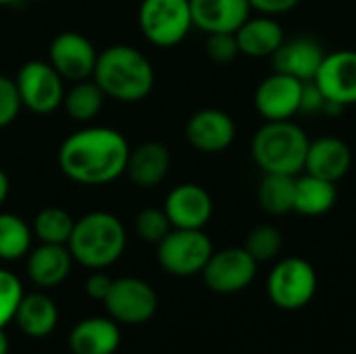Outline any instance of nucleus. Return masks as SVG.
I'll list each match as a JSON object with an SVG mask.
<instances>
[{
	"label": "nucleus",
	"instance_id": "6",
	"mask_svg": "<svg viewBox=\"0 0 356 354\" xmlns=\"http://www.w3.org/2000/svg\"><path fill=\"white\" fill-rule=\"evenodd\" d=\"M156 257L161 267L177 277L202 273L213 250L211 238L202 230H171L159 244Z\"/></svg>",
	"mask_w": 356,
	"mask_h": 354
},
{
	"label": "nucleus",
	"instance_id": "19",
	"mask_svg": "<svg viewBox=\"0 0 356 354\" xmlns=\"http://www.w3.org/2000/svg\"><path fill=\"white\" fill-rule=\"evenodd\" d=\"M240 54L250 58H271L286 40L284 27L275 17H248L236 31Z\"/></svg>",
	"mask_w": 356,
	"mask_h": 354
},
{
	"label": "nucleus",
	"instance_id": "22",
	"mask_svg": "<svg viewBox=\"0 0 356 354\" xmlns=\"http://www.w3.org/2000/svg\"><path fill=\"white\" fill-rule=\"evenodd\" d=\"M121 344V330L111 317H90L79 321L69 334L73 354H115Z\"/></svg>",
	"mask_w": 356,
	"mask_h": 354
},
{
	"label": "nucleus",
	"instance_id": "16",
	"mask_svg": "<svg viewBox=\"0 0 356 354\" xmlns=\"http://www.w3.org/2000/svg\"><path fill=\"white\" fill-rule=\"evenodd\" d=\"M325 54L327 52L315 38L298 35L292 40H284L282 46L273 52L271 63L273 71L277 73H286L300 81H311L315 79Z\"/></svg>",
	"mask_w": 356,
	"mask_h": 354
},
{
	"label": "nucleus",
	"instance_id": "23",
	"mask_svg": "<svg viewBox=\"0 0 356 354\" xmlns=\"http://www.w3.org/2000/svg\"><path fill=\"white\" fill-rule=\"evenodd\" d=\"M13 321L25 336L44 338L54 332L58 323V309L46 294H23Z\"/></svg>",
	"mask_w": 356,
	"mask_h": 354
},
{
	"label": "nucleus",
	"instance_id": "39",
	"mask_svg": "<svg viewBox=\"0 0 356 354\" xmlns=\"http://www.w3.org/2000/svg\"><path fill=\"white\" fill-rule=\"evenodd\" d=\"M21 0H0V6H13V4H19Z\"/></svg>",
	"mask_w": 356,
	"mask_h": 354
},
{
	"label": "nucleus",
	"instance_id": "34",
	"mask_svg": "<svg viewBox=\"0 0 356 354\" xmlns=\"http://www.w3.org/2000/svg\"><path fill=\"white\" fill-rule=\"evenodd\" d=\"M330 100L323 96L319 86L311 79L302 83V94H300V113L305 115H325Z\"/></svg>",
	"mask_w": 356,
	"mask_h": 354
},
{
	"label": "nucleus",
	"instance_id": "29",
	"mask_svg": "<svg viewBox=\"0 0 356 354\" xmlns=\"http://www.w3.org/2000/svg\"><path fill=\"white\" fill-rule=\"evenodd\" d=\"M282 244H284V240H282L280 230L275 225L263 223V225H257L248 234L244 248L248 250V255L257 263H267V261H273L280 255Z\"/></svg>",
	"mask_w": 356,
	"mask_h": 354
},
{
	"label": "nucleus",
	"instance_id": "10",
	"mask_svg": "<svg viewBox=\"0 0 356 354\" xmlns=\"http://www.w3.org/2000/svg\"><path fill=\"white\" fill-rule=\"evenodd\" d=\"M257 267L259 263L246 248H223L211 255L202 269V280L217 294H234L254 282Z\"/></svg>",
	"mask_w": 356,
	"mask_h": 354
},
{
	"label": "nucleus",
	"instance_id": "5",
	"mask_svg": "<svg viewBox=\"0 0 356 354\" xmlns=\"http://www.w3.org/2000/svg\"><path fill=\"white\" fill-rule=\"evenodd\" d=\"M138 23L150 44L159 48L177 46L194 27L190 0H142Z\"/></svg>",
	"mask_w": 356,
	"mask_h": 354
},
{
	"label": "nucleus",
	"instance_id": "18",
	"mask_svg": "<svg viewBox=\"0 0 356 354\" xmlns=\"http://www.w3.org/2000/svg\"><path fill=\"white\" fill-rule=\"evenodd\" d=\"M190 8L194 27L204 33H236L252 10L248 0H190Z\"/></svg>",
	"mask_w": 356,
	"mask_h": 354
},
{
	"label": "nucleus",
	"instance_id": "30",
	"mask_svg": "<svg viewBox=\"0 0 356 354\" xmlns=\"http://www.w3.org/2000/svg\"><path fill=\"white\" fill-rule=\"evenodd\" d=\"M173 230L165 209H144L136 217V232L144 242L159 244Z\"/></svg>",
	"mask_w": 356,
	"mask_h": 354
},
{
	"label": "nucleus",
	"instance_id": "35",
	"mask_svg": "<svg viewBox=\"0 0 356 354\" xmlns=\"http://www.w3.org/2000/svg\"><path fill=\"white\" fill-rule=\"evenodd\" d=\"M111 286H113V280L102 273V269H96L88 280H86V292L92 300H100L104 303V298L108 296L111 292Z\"/></svg>",
	"mask_w": 356,
	"mask_h": 354
},
{
	"label": "nucleus",
	"instance_id": "14",
	"mask_svg": "<svg viewBox=\"0 0 356 354\" xmlns=\"http://www.w3.org/2000/svg\"><path fill=\"white\" fill-rule=\"evenodd\" d=\"M175 230H202L213 217V198L198 184L175 186L163 204Z\"/></svg>",
	"mask_w": 356,
	"mask_h": 354
},
{
	"label": "nucleus",
	"instance_id": "9",
	"mask_svg": "<svg viewBox=\"0 0 356 354\" xmlns=\"http://www.w3.org/2000/svg\"><path fill=\"white\" fill-rule=\"evenodd\" d=\"M108 317L117 323H146L154 317L159 298L150 284L140 277H119L113 280L111 292L104 298Z\"/></svg>",
	"mask_w": 356,
	"mask_h": 354
},
{
	"label": "nucleus",
	"instance_id": "38",
	"mask_svg": "<svg viewBox=\"0 0 356 354\" xmlns=\"http://www.w3.org/2000/svg\"><path fill=\"white\" fill-rule=\"evenodd\" d=\"M0 354H8V338L2 328H0Z\"/></svg>",
	"mask_w": 356,
	"mask_h": 354
},
{
	"label": "nucleus",
	"instance_id": "32",
	"mask_svg": "<svg viewBox=\"0 0 356 354\" xmlns=\"http://www.w3.org/2000/svg\"><path fill=\"white\" fill-rule=\"evenodd\" d=\"M207 44L204 50L211 61L215 63H232L240 54L238 38L236 33L229 31H219V33H207Z\"/></svg>",
	"mask_w": 356,
	"mask_h": 354
},
{
	"label": "nucleus",
	"instance_id": "24",
	"mask_svg": "<svg viewBox=\"0 0 356 354\" xmlns=\"http://www.w3.org/2000/svg\"><path fill=\"white\" fill-rule=\"evenodd\" d=\"M338 200V188L334 182L305 173L296 177L294 190V211L307 217H319L334 209Z\"/></svg>",
	"mask_w": 356,
	"mask_h": 354
},
{
	"label": "nucleus",
	"instance_id": "20",
	"mask_svg": "<svg viewBox=\"0 0 356 354\" xmlns=\"http://www.w3.org/2000/svg\"><path fill=\"white\" fill-rule=\"evenodd\" d=\"M171 169V152L161 142H144L129 150L125 175L138 188L159 186Z\"/></svg>",
	"mask_w": 356,
	"mask_h": 354
},
{
	"label": "nucleus",
	"instance_id": "28",
	"mask_svg": "<svg viewBox=\"0 0 356 354\" xmlns=\"http://www.w3.org/2000/svg\"><path fill=\"white\" fill-rule=\"evenodd\" d=\"M75 219L60 207H46L33 219V234L44 244H65L73 234Z\"/></svg>",
	"mask_w": 356,
	"mask_h": 354
},
{
	"label": "nucleus",
	"instance_id": "15",
	"mask_svg": "<svg viewBox=\"0 0 356 354\" xmlns=\"http://www.w3.org/2000/svg\"><path fill=\"white\" fill-rule=\"evenodd\" d=\"M186 138L200 152H223L236 140V123L221 108H202L188 119Z\"/></svg>",
	"mask_w": 356,
	"mask_h": 354
},
{
	"label": "nucleus",
	"instance_id": "37",
	"mask_svg": "<svg viewBox=\"0 0 356 354\" xmlns=\"http://www.w3.org/2000/svg\"><path fill=\"white\" fill-rule=\"evenodd\" d=\"M8 190H10L8 175H6V173H4V169L0 167V207H2V202L6 200V196H8Z\"/></svg>",
	"mask_w": 356,
	"mask_h": 354
},
{
	"label": "nucleus",
	"instance_id": "11",
	"mask_svg": "<svg viewBox=\"0 0 356 354\" xmlns=\"http://www.w3.org/2000/svg\"><path fill=\"white\" fill-rule=\"evenodd\" d=\"M98 50L94 44L77 31H63L54 35L48 48V63L58 71L63 79L81 81L94 75Z\"/></svg>",
	"mask_w": 356,
	"mask_h": 354
},
{
	"label": "nucleus",
	"instance_id": "4",
	"mask_svg": "<svg viewBox=\"0 0 356 354\" xmlns=\"http://www.w3.org/2000/svg\"><path fill=\"white\" fill-rule=\"evenodd\" d=\"M309 142L307 131L292 119L265 121L252 136L250 154L263 173L298 175L305 171Z\"/></svg>",
	"mask_w": 356,
	"mask_h": 354
},
{
	"label": "nucleus",
	"instance_id": "36",
	"mask_svg": "<svg viewBox=\"0 0 356 354\" xmlns=\"http://www.w3.org/2000/svg\"><path fill=\"white\" fill-rule=\"evenodd\" d=\"M252 10H259L261 15H269V17H277L284 13L294 10L300 0H248Z\"/></svg>",
	"mask_w": 356,
	"mask_h": 354
},
{
	"label": "nucleus",
	"instance_id": "26",
	"mask_svg": "<svg viewBox=\"0 0 356 354\" xmlns=\"http://www.w3.org/2000/svg\"><path fill=\"white\" fill-rule=\"evenodd\" d=\"M296 175L263 173L259 186V204L269 215H288L294 211Z\"/></svg>",
	"mask_w": 356,
	"mask_h": 354
},
{
	"label": "nucleus",
	"instance_id": "17",
	"mask_svg": "<svg viewBox=\"0 0 356 354\" xmlns=\"http://www.w3.org/2000/svg\"><path fill=\"white\" fill-rule=\"evenodd\" d=\"M350 167H353V150L342 138L323 136L309 142L305 173L338 184L348 175Z\"/></svg>",
	"mask_w": 356,
	"mask_h": 354
},
{
	"label": "nucleus",
	"instance_id": "21",
	"mask_svg": "<svg viewBox=\"0 0 356 354\" xmlns=\"http://www.w3.org/2000/svg\"><path fill=\"white\" fill-rule=\"evenodd\" d=\"M73 257L65 244L35 246L27 255V275L40 288H54L63 284L71 273Z\"/></svg>",
	"mask_w": 356,
	"mask_h": 354
},
{
	"label": "nucleus",
	"instance_id": "27",
	"mask_svg": "<svg viewBox=\"0 0 356 354\" xmlns=\"http://www.w3.org/2000/svg\"><path fill=\"white\" fill-rule=\"evenodd\" d=\"M31 238L33 232L21 219L13 213H0V259L2 261H17L21 257H27L31 250Z\"/></svg>",
	"mask_w": 356,
	"mask_h": 354
},
{
	"label": "nucleus",
	"instance_id": "2",
	"mask_svg": "<svg viewBox=\"0 0 356 354\" xmlns=\"http://www.w3.org/2000/svg\"><path fill=\"white\" fill-rule=\"evenodd\" d=\"M92 79L100 86L106 98L140 102L154 88V67L138 48L115 44L98 52Z\"/></svg>",
	"mask_w": 356,
	"mask_h": 354
},
{
	"label": "nucleus",
	"instance_id": "25",
	"mask_svg": "<svg viewBox=\"0 0 356 354\" xmlns=\"http://www.w3.org/2000/svg\"><path fill=\"white\" fill-rule=\"evenodd\" d=\"M104 92L100 90V86L90 77V79H81L75 81L63 98V106L67 111V115L77 121V123H88L92 121L104 106Z\"/></svg>",
	"mask_w": 356,
	"mask_h": 354
},
{
	"label": "nucleus",
	"instance_id": "8",
	"mask_svg": "<svg viewBox=\"0 0 356 354\" xmlns=\"http://www.w3.org/2000/svg\"><path fill=\"white\" fill-rule=\"evenodd\" d=\"M21 104L35 113L48 115L63 106L65 79L48 61H27L15 77Z\"/></svg>",
	"mask_w": 356,
	"mask_h": 354
},
{
	"label": "nucleus",
	"instance_id": "3",
	"mask_svg": "<svg viewBox=\"0 0 356 354\" xmlns=\"http://www.w3.org/2000/svg\"><path fill=\"white\" fill-rule=\"evenodd\" d=\"M125 244L127 234L119 217L106 211H92L75 221L67 248L75 263L96 271L119 261Z\"/></svg>",
	"mask_w": 356,
	"mask_h": 354
},
{
	"label": "nucleus",
	"instance_id": "33",
	"mask_svg": "<svg viewBox=\"0 0 356 354\" xmlns=\"http://www.w3.org/2000/svg\"><path fill=\"white\" fill-rule=\"evenodd\" d=\"M23 108L15 79L0 75V127L10 125Z\"/></svg>",
	"mask_w": 356,
	"mask_h": 354
},
{
	"label": "nucleus",
	"instance_id": "12",
	"mask_svg": "<svg viewBox=\"0 0 356 354\" xmlns=\"http://www.w3.org/2000/svg\"><path fill=\"white\" fill-rule=\"evenodd\" d=\"M302 83L296 77L273 71L254 92V106L265 121H288L300 115Z\"/></svg>",
	"mask_w": 356,
	"mask_h": 354
},
{
	"label": "nucleus",
	"instance_id": "31",
	"mask_svg": "<svg viewBox=\"0 0 356 354\" xmlns=\"http://www.w3.org/2000/svg\"><path fill=\"white\" fill-rule=\"evenodd\" d=\"M21 298H23V286L19 277L6 269H0V328H4L15 319Z\"/></svg>",
	"mask_w": 356,
	"mask_h": 354
},
{
	"label": "nucleus",
	"instance_id": "1",
	"mask_svg": "<svg viewBox=\"0 0 356 354\" xmlns=\"http://www.w3.org/2000/svg\"><path fill=\"white\" fill-rule=\"evenodd\" d=\"M129 144L113 127H81L58 148V167L65 177L81 186H104L125 175Z\"/></svg>",
	"mask_w": 356,
	"mask_h": 354
},
{
	"label": "nucleus",
	"instance_id": "7",
	"mask_svg": "<svg viewBox=\"0 0 356 354\" xmlns=\"http://www.w3.org/2000/svg\"><path fill=\"white\" fill-rule=\"evenodd\" d=\"M317 292L315 267L300 257L280 261L267 277V294L271 303L284 311L307 307Z\"/></svg>",
	"mask_w": 356,
	"mask_h": 354
},
{
	"label": "nucleus",
	"instance_id": "13",
	"mask_svg": "<svg viewBox=\"0 0 356 354\" xmlns=\"http://www.w3.org/2000/svg\"><path fill=\"white\" fill-rule=\"evenodd\" d=\"M313 81L330 102L342 108L356 104V50L327 52Z\"/></svg>",
	"mask_w": 356,
	"mask_h": 354
}]
</instances>
